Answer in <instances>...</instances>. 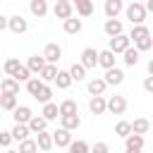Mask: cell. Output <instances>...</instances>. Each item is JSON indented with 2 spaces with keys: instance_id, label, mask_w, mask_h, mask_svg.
I'll use <instances>...</instances> for the list:
<instances>
[{
  "instance_id": "26",
  "label": "cell",
  "mask_w": 153,
  "mask_h": 153,
  "mask_svg": "<svg viewBox=\"0 0 153 153\" xmlns=\"http://www.w3.org/2000/svg\"><path fill=\"white\" fill-rule=\"evenodd\" d=\"M98 65H100L103 69L115 67V53H110L108 48H105V50H100V53H98Z\"/></svg>"
},
{
  "instance_id": "25",
  "label": "cell",
  "mask_w": 153,
  "mask_h": 153,
  "mask_svg": "<svg viewBox=\"0 0 153 153\" xmlns=\"http://www.w3.org/2000/svg\"><path fill=\"white\" fill-rule=\"evenodd\" d=\"M129 124H131V134H139V136L148 134V129H151V122H148L146 117H139V120H134V122H129Z\"/></svg>"
},
{
  "instance_id": "44",
  "label": "cell",
  "mask_w": 153,
  "mask_h": 153,
  "mask_svg": "<svg viewBox=\"0 0 153 153\" xmlns=\"http://www.w3.org/2000/svg\"><path fill=\"white\" fill-rule=\"evenodd\" d=\"M143 88H146L148 93L153 91V76H146V79H143Z\"/></svg>"
},
{
  "instance_id": "42",
  "label": "cell",
  "mask_w": 153,
  "mask_h": 153,
  "mask_svg": "<svg viewBox=\"0 0 153 153\" xmlns=\"http://www.w3.org/2000/svg\"><path fill=\"white\" fill-rule=\"evenodd\" d=\"M88 153H110V146H108L105 141H96V143L88 148Z\"/></svg>"
},
{
  "instance_id": "3",
  "label": "cell",
  "mask_w": 153,
  "mask_h": 153,
  "mask_svg": "<svg viewBox=\"0 0 153 153\" xmlns=\"http://www.w3.org/2000/svg\"><path fill=\"white\" fill-rule=\"evenodd\" d=\"M124 110H127V98L124 96H110V98H105V112L124 115Z\"/></svg>"
},
{
  "instance_id": "36",
  "label": "cell",
  "mask_w": 153,
  "mask_h": 153,
  "mask_svg": "<svg viewBox=\"0 0 153 153\" xmlns=\"http://www.w3.org/2000/svg\"><path fill=\"white\" fill-rule=\"evenodd\" d=\"M0 108H2V110H7V112H12V110L17 108V96L0 93Z\"/></svg>"
},
{
  "instance_id": "19",
  "label": "cell",
  "mask_w": 153,
  "mask_h": 153,
  "mask_svg": "<svg viewBox=\"0 0 153 153\" xmlns=\"http://www.w3.org/2000/svg\"><path fill=\"white\" fill-rule=\"evenodd\" d=\"M62 29H65V33L74 36V33H79V31L84 29V24H81V19H76V17H69V19H65V22H62Z\"/></svg>"
},
{
  "instance_id": "49",
  "label": "cell",
  "mask_w": 153,
  "mask_h": 153,
  "mask_svg": "<svg viewBox=\"0 0 153 153\" xmlns=\"http://www.w3.org/2000/svg\"><path fill=\"white\" fill-rule=\"evenodd\" d=\"M0 81H2V76H0Z\"/></svg>"
},
{
  "instance_id": "45",
  "label": "cell",
  "mask_w": 153,
  "mask_h": 153,
  "mask_svg": "<svg viewBox=\"0 0 153 153\" xmlns=\"http://www.w3.org/2000/svg\"><path fill=\"white\" fill-rule=\"evenodd\" d=\"M5 29H7V17L0 14V31H5Z\"/></svg>"
},
{
  "instance_id": "43",
  "label": "cell",
  "mask_w": 153,
  "mask_h": 153,
  "mask_svg": "<svg viewBox=\"0 0 153 153\" xmlns=\"http://www.w3.org/2000/svg\"><path fill=\"white\" fill-rule=\"evenodd\" d=\"M10 143H12V134L10 131H0V146L2 148H10Z\"/></svg>"
},
{
  "instance_id": "15",
  "label": "cell",
  "mask_w": 153,
  "mask_h": 153,
  "mask_svg": "<svg viewBox=\"0 0 153 153\" xmlns=\"http://www.w3.org/2000/svg\"><path fill=\"white\" fill-rule=\"evenodd\" d=\"M60 127L67 129V131H74V129L81 127V117L79 115H62L60 117Z\"/></svg>"
},
{
  "instance_id": "27",
  "label": "cell",
  "mask_w": 153,
  "mask_h": 153,
  "mask_svg": "<svg viewBox=\"0 0 153 153\" xmlns=\"http://www.w3.org/2000/svg\"><path fill=\"white\" fill-rule=\"evenodd\" d=\"M43 67H45V60H43V55H31V57H29V62H26V69H29L31 74H38Z\"/></svg>"
},
{
  "instance_id": "46",
  "label": "cell",
  "mask_w": 153,
  "mask_h": 153,
  "mask_svg": "<svg viewBox=\"0 0 153 153\" xmlns=\"http://www.w3.org/2000/svg\"><path fill=\"white\" fill-rule=\"evenodd\" d=\"M5 153H17V151H12V148H7V151H5Z\"/></svg>"
},
{
  "instance_id": "20",
  "label": "cell",
  "mask_w": 153,
  "mask_h": 153,
  "mask_svg": "<svg viewBox=\"0 0 153 153\" xmlns=\"http://www.w3.org/2000/svg\"><path fill=\"white\" fill-rule=\"evenodd\" d=\"M26 127H29L31 134H38V131H45V129H48V122H45L41 115H33V117L26 122Z\"/></svg>"
},
{
  "instance_id": "16",
  "label": "cell",
  "mask_w": 153,
  "mask_h": 153,
  "mask_svg": "<svg viewBox=\"0 0 153 153\" xmlns=\"http://www.w3.org/2000/svg\"><path fill=\"white\" fill-rule=\"evenodd\" d=\"M86 88H88V93H91V96H103V93H105V88H108V84L103 81V76H96V79H91V81L86 84Z\"/></svg>"
},
{
  "instance_id": "10",
  "label": "cell",
  "mask_w": 153,
  "mask_h": 153,
  "mask_svg": "<svg viewBox=\"0 0 153 153\" xmlns=\"http://www.w3.org/2000/svg\"><path fill=\"white\" fill-rule=\"evenodd\" d=\"M12 117H14V124H26V122L33 117V112H31L29 105H17V108L12 110Z\"/></svg>"
},
{
  "instance_id": "18",
  "label": "cell",
  "mask_w": 153,
  "mask_h": 153,
  "mask_svg": "<svg viewBox=\"0 0 153 153\" xmlns=\"http://www.w3.org/2000/svg\"><path fill=\"white\" fill-rule=\"evenodd\" d=\"M29 10H31L33 17L43 19V17L48 14V0H31V2H29Z\"/></svg>"
},
{
  "instance_id": "13",
  "label": "cell",
  "mask_w": 153,
  "mask_h": 153,
  "mask_svg": "<svg viewBox=\"0 0 153 153\" xmlns=\"http://www.w3.org/2000/svg\"><path fill=\"white\" fill-rule=\"evenodd\" d=\"M72 7H76L79 17H91L93 14V0H69Z\"/></svg>"
},
{
  "instance_id": "9",
  "label": "cell",
  "mask_w": 153,
  "mask_h": 153,
  "mask_svg": "<svg viewBox=\"0 0 153 153\" xmlns=\"http://www.w3.org/2000/svg\"><path fill=\"white\" fill-rule=\"evenodd\" d=\"M103 81H105L108 86H120V84L124 81V72H122L120 67H110V69H105Z\"/></svg>"
},
{
  "instance_id": "33",
  "label": "cell",
  "mask_w": 153,
  "mask_h": 153,
  "mask_svg": "<svg viewBox=\"0 0 153 153\" xmlns=\"http://www.w3.org/2000/svg\"><path fill=\"white\" fill-rule=\"evenodd\" d=\"M88 148H91V146H88L84 139H76V141L72 139V143L67 146V153H88Z\"/></svg>"
},
{
  "instance_id": "24",
  "label": "cell",
  "mask_w": 153,
  "mask_h": 153,
  "mask_svg": "<svg viewBox=\"0 0 153 153\" xmlns=\"http://www.w3.org/2000/svg\"><path fill=\"white\" fill-rule=\"evenodd\" d=\"M103 29H105V33H108L110 38H112V36H120V33H124V26H122V22H120V19H108Z\"/></svg>"
},
{
  "instance_id": "32",
  "label": "cell",
  "mask_w": 153,
  "mask_h": 153,
  "mask_svg": "<svg viewBox=\"0 0 153 153\" xmlns=\"http://www.w3.org/2000/svg\"><path fill=\"white\" fill-rule=\"evenodd\" d=\"M55 74H57V67H55V65H48V62H45V67H43V69L38 72V79H41L43 84H48V81H53V79H55Z\"/></svg>"
},
{
  "instance_id": "31",
  "label": "cell",
  "mask_w": 153,
  "mask_h": 153,
  "mask_svg": "<svg viewBox=\"0 0 153 153\" xmlns=\"http://www.w3.org/2000/svg\"><path fill=\"white\" fill-rule=\"evenodd\" d=\"M10 134H12V141H24V139H29V127L26 124H14L12 129H10Z\"/></svg>"
},
{
  "instance_id": "38",
  "label": "cell",
  "mask_w": 153,
  "mask_h": 153,
  "mask_svg": "<svg viewBox=\"0 0 153 153\" xmlns=\"http://www.w3.org/2000/svg\"><path fill=\"white\" fill-rule=\"evenodd\" d=\"M17 153H38V146H36L33 139H24V141H19V151Z\"/></svg>"
},
{
  "instance_id": "21",
  "label": "cell",
  "mask_w": 153,
  "mask_h": 153,
  "mask_svg": "<svg viewBox=\"0 0 153 153\" xmlns=\"http://www.w3.org/2000/svg\"><path fill=\"white\" fill-rule=\"evenodd\" d=\"M33 141H36L38 151H50V148H53V136H50V131H38Z\"/></svg>"
},
{
  "instance_id": "14",
  "label": "cell",
  "mask_w": 153,
  "mask_h": 153,
  "mask_svg": "<svg viewBox=\"0 0 153 153\" xmlns=\"http://www.w3.org/2000/svg\"><path fill=\"white\" fill-rule=\"evenodd\" d=\"M57 115H60V117H62V115H79V105H76V100L65 98V100L57 105Z\"/></svg>"
},
{
  "instance_id": "17",
  "label": "cell",
  "mask_w": 153,
  "mask_h": 153,
  "mask_svg": "<svg viewBox=\"0 0 153 153\" xmlns=\"http://www.w3.org/2000/svg\"><path fill=\"white\" fill-rule=\"evenodd\" d=\"M88 110H91V115H103L105 112V96H91Z\"/></svg>"
},
{
  "instance_id": "23",
  "label": "cell",
  "mask_w": 153,
  "mask_h": 153,
  "mask_svg": "<svg viewBox=\"0 0 153 153\" xmlns=\"http://www.w3.org/2000/svg\"><path fill=\"white\" fill-rule=\"evenodd\" d=\"M0 93H7V96H17L19 93V84L12 79V76H5L0 81Z\"/></svg>"
},
{
  "instance_id": "12",
  "label": "cell",
  "mask_w": 153,
  "mask_h": 153,
  "mask_svg": "<svg viewBox=\"0 0 153 153\" xmlns=\"http://www.w3.org/2000/svg\"><path fill=\"white\" fill-rule=\"evenodd\" d=\"M53 14L57 17V19H69V17H74V7H72V2H55V7H53Z\"/></svg>"
},
{
  "instance_id": "6",
  "label": "cell",
  "mask_w": 153,
  "mask_h": 153,
  "mask_svg": "<svg viewBox=\"0 0 153 153\" xmlns=\"http://www.w3.org/2000/svg\"><path fill=\"white\" fill-rule=\"evenodd\" d=\"M129 45H131V43H129V38H127V33H120V36H112V38H110V43H108V50L117 55V53H124Z\"/></svg>"
},
{
  "instance_id": "47",
  "label": "cell",
  "mask_w": 153,
  "mask_h": 153,
  "mask_svg": "<svg viewBox=\"0 0 153 153\" xmlns=\"http://www.w3.org/2000/svg\"><path fill=\"white\" fill-rule=\"evenodd\" d=\"M124 153H141V151H124Z\"/></svg>"
},
{
  "instance_id": "41",
  "label": "cell",
  "mask_w": 153,
  "mask_h": 153,
  "mask_svg": "<svg viewBox=\"0 0 153 153\" xmlns=\"http://www.w3.org/2000/svg\"><path fill=\"white\" fill-rule=\"evenodd\" d=\"M41 86H43V81H41L38 76H31V79L26 81V91H29L31 96H36V93L41 91Z\"/></svg>"
},
{
  "instance_id": "22",
  "label": "cell",
  "mask_w": 153,
  "mask_h": 153,
  "mask_svg": "<svg viewBox=\"0 0 153 153\" xmlns=\"http://www.w3.org/2000/svg\"><path fill=\"white\" fill-rule=\"evenodd\" d=\"M124 148L127 151H143V136H139V134L124 136Z\"/></svg>"
},
{
  "instance_id": "34",
  "label": "cell",
  "mask_w": 153,
  "mask_h": 153,
  "mask_svg": "<svg viewBox=\"0 0 153 153\" xmlns=\"http://www.w3.org/2000/svg\"><path fill=\"white\" fill-rule=\"evenodd\" d=\"M67 72H69L72 81H84V79H86V69H84V67H81L79 62H74V65H72V67H69Z\"/></svg>"
},
{
  "instance_id": "29",
  "label": "cell",
  "mask_w": 153,
  "mask_h": 153,
  "mask_svg": "<svg viewBox=\"0 0 153 153\" xmlns=\"http://www.w3.org/2000/svg\"><path fill=\"white\" fill-rule=\"evenodd\" d=\"M41 117H43L45 122L57 120V117H60V115H57V103H53V100H50V103H45V105H43V110H41Z\"/></svg>"
},
{
  "instance_id": "5",
  "label": "cell",
  "mask_w": 153,
  "mask_h": 153,
  "mask_svg": "<svg viewBox=\"0 0 153 153\" xmlns=\"http://www.w3.org/2000/svg\"><path fill=\"white\" fill-rule=\"evenodd\" d=\"M50 136H53V146H57V148H67L72 143V131H67L62 127H57L55 131H50Z\"/></svg>"
},
{
  "instance_id": "8",
  "label": "cell",
  "mask_w": 153,
  "mask_h": 153,
  "mask_svg": "<svg viewBox=\"0 0 153 153\" xmlns=\"http://www.w3.org/2000/svg\"><path fill=\"white\" fill-rule=\"evenodd\" d=\"M60 57H62V48H60L57 43H48V45L43 48V60H45L48 65H55Z\"/></svg>"
},
{
  "instance_id": "37",
  "label": "cell",
  "mask_w": 153,
  "mask_h": 153,
  "mask_svg": "<svg viewBox=\"0 0 153 153\" xmlns=\"http://www.w3.org/2000/svg\"><path fill=\"white\" fill-rule=\"evenodd\" d=\"M22 67V62L17 60V57H10V60H5V65H2V72L7 74V76H14V72Z\"/></svg>"
},
{
  "instance_id": "11",
  "label": "cell",
  "mask_w": 153,
  "mask_h": 153,
  "mask_svg": "<svg viewBox=\"0 0 153 153\" xmlns=\"http://www.w3.org/2000/svg\"><path fill=\"white\" fill-rule=\"evenodd\" d=\"M103 10H105V17H108V19H117L120 12L124 10V2H122V0H105Z\"/></svg>"
},
{
  "instance_id": "7",
  "label": "cell",
  "mask_w": 153,
  "mask_h": 153,
  "mask_svg": "<svg viewBox=\"0 0 153 153\" xmlns=\"http://www.w3.org/2000/svg\"><path fill=\"white\" fill-rule=\"evenodd\" d=\"M84 69H93L98 65V50L96 48H84L81 50V62H79Z\"/></svg>"
},
{
  "instance_id": "28",
  "label": "cell",
  "mask_w": 153,
  "mask_h": 153,
  "mask_svg": "<svg viewBox=\"0 0 153 153\" xmlns=\"http://www.w3.org/2000/svg\"><path fill=\"white\" fill-rule=\"evenodd\" d=\"M55 84H57V88H69L72 86V76H69V72L67 69H57V74H55V79H53Z\"/></svg>"
},
{
  "instance_id": "39",
  "label": "cell",
  "mask_w": 153,
  "mask_h": 153,
  "mask_svg": "<svg viewBox=\"0 0 153 153\" xmlns=\"http://www.w3.org/2000/svg\"><path fill=\"white\" fill-rule=\"evenodd\" d=\"M115 134H117V136H122V139H124V136H129V134H131V124H129L127 120H120V122L115 124Z\"/></svg>"
},
{
  "instance_id": "48",
  "label": "cell",
  "mask_w": 153,
  "mask_h": 153,
  "mask_svg": "<svg viewBox=\"0 0 153 153\" xmlns=\"http://www.w3.org/2000/svg\"><path fill=\"white\" fill-rule=\"evenodd\" d=\"M55 2H69V0H55Z\"/></svg>"
},
{
  "instance_id": "35",
  "label": "cell",
  "mask_w": 153,
  "mask_h": 153,
  "mask_svg": "<svg viewBox=\"0 0 153 153\" xmlns=\"http://www.w3.org/2000/svg\"><path fill=\"white\" fill-rule=\"evenodd\" d=\"M33 98H36L38 103H43V105H45V103H50V100H53V88H50L48 84H43V86H41V91H38Z\"/></svg>"
},
{
  "instance_id": "1",
  "label": "cell",
  "mask_w": 153,
  "mask_h": 153,
  "mask_svg": "<svg viewBox=\"0 0 153 153\" xmlns=\"http://www.w3.org/2000/svg\"><path fill=\"white\" fill-rule=\"evenodd\" d=\"M127 38H129V43H134V48H136L139 53H146V50L153 48L151 29H148L146 24H136V26H131V33H129Z\"/></svg>"
},
{
  "instance_id": "40",
  "label": "cell",
  "mask_w": 153,
  "mask_h": 153,
  "mask_svg": "<svg viewBox=\"0 0 153 153\" xmlns=\"http://www.w3.org/2000/svg\"><path fill=\"white\" fill-rule=\"evenodd\" d=\"M12 79H14V81H17V84H22V81H24V84H26V81H29V79H31V72H29V69H26V65H22V67H19V69H17V72H14V76H12Z\"/></svg>"
},
{
  "instance_id": "2",
  "label": "cell",
  "mask_w": 153,
  "mask_h": 153,
  "mask_svg": "<svg viewBox=\"0 0 153 153\" xmlns=\"http://www.w3.org/2000/svg\"><path fill=\"white\" fill-rule=\"evenodd\" d=\"M124 14H127V19L131 22V26H136V24H143V22H146V14H148V12H146V7H143L141 2L134 0L131 5L124 7Z\"/></svg>"
},
{
  "instance_id": "30",
  "label": "cell",
  "mask_w": 153,
  "mask_h": 153,
  "mask_svg": "<svg viewBox=\"0 0 153 153\" xmlns=\"http://www.w3.org/2000/svg\"><path fill=\"white\" fill-rule=\"evenodd\" d=\"M122 55H124V65H127V67H136V65H139V57H141V53H139L136 48H131V45H129V48H127Z\"/></svg>"
},
{
  "instance_id": "4",
  "label": "cell",
  "mask_w": 153,
  "mask_h": 153,
  "mask_svg": "<svg viewBox=\"0 0 153 153\" xmlns=\"http://www.w3.org/2000/svg\"><path fill=\"white\" fill-rule=\"evenodd\" d=\"M7 29L12 31V33H26V29H29V22L22 17V14H12V17H7Z\"/></svg>"
}]
</instances>
